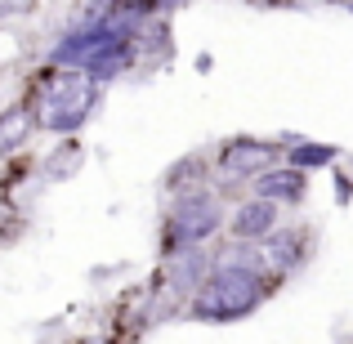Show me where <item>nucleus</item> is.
<instances>
[{
    "mask_svg": "<svg viewBox=\"0 0 353 344\" xmlns=\"http://www.w3.org/2000/svg\"><path fill=\"white\" fill-rule=\"evenodd\" d=\"M268 286H264V273L255 264H237L228 259L224 268L210 273V282L192 295V318L201 322H237V318H250V313L264 304Z\"/></svg>",
    "mask_w": 353,
    "mask_h": 344,
    "instance_id": "obj_1",
    "label": "nucleus"
},
{
    "mask_svg": "<svg viewBox=\"0 0 353 344\" xmlns=\"http://www.w3.org/2000/svg\"><path fill=\"white\" fill-rule=\"evenodd\" d=\"M94 90H99V81L90 77L85 68L59 72V77L45 85L41 108H36V121H41V130H50V134H72L81 121L94 112Z\"/></svg>",
    "mask_w": 353,
    "mask_h": 344,
    "instance_id": "obj_2",
    "label": "nucleus"
},
{
    "mask_svg": "<svg viewBox=\"0 0 353 344\" xmlns=\"http://www.w3.org/2000/svg\"><path fill=\"white\" fill-rule=\"evenodd\" d=\"M219 224H224V210L210 192H188V197L174 201L170 224H165V250H183V246H201Z\"/></svg>",
    "mask_w": 353,
    "mask_h": 344,
    "instance_id": "obj_3",
    "label": "nucleus"
},
{
    "mask_svg": "<svg viewBox=\"0 0 353 344\" xmlns=\"http://www.w3.org/2000/svg\"><path fill=\"white\" fill-rule=\"evenodd\" d=\"M130 27H134L130 14L99 18V23H81L68 41H59V50L50 54V63H59V68H81V63H90L99 50H108V45H117V41H130Z\"/></svg>",
    "mask_w": 353,
    "mask_h": 344,
    "instance_id": "obj_4",
    "label": "nucleus"
},
{
    "mask_svg": "<svg viewBox=\"0 0 353 344\" xmlns=\"http://www.w3.org/2000/svg\"><path fill=\"white\" fill-rule=\"evenodd\" d=\"M268 241H259L255 246V264L259 268H268V273H291V268H300V259H304V232H264Z\"/></svg>",
    "mask_w": 353,
    "mask_h": 344,
    "instance_id": "obj_5",
    "label": "nucleus"
},
{
    "mask_svg": "<svg viewBox=\"0 0 353 344\" xmlns=\"http://www.w3.org/2000/svg\"><path fill=\"white\" fill-rule=\"evenodd\" d=\"M277 161V148L273 143H259V139H233L219 156V170L224 174H259L264 165Z\"/></svg>",
    "mask_w": 353,
    "mask_h": 344,
    "instance_id": "obj_6",
    "label": "nucleus"
},
{
    "mask_svg": "<svg viewBox=\"0 0 353 344\" xmlns=\"http://www.w3.org/2000/svg\"><path fill=\"white\" fill-rule=\"evenodd\" d=\"M273 228H277V206L268 197H255V201H246V206H237V215H233L237 241H259Z\"/></svg>",
    "mask_w": 353,
    "mask_h": 344,
    "instance_id": "obj_7",
    "label": "nucleus"
},
{
    "mask_svg": "<svg viewBox=\"0 0 353 344\" xmlns=\"http://www.w3.org/2000/svg\"><path fill=\"white\" fill-rule=\"evenodd\" d=\"M255 188H259V197H268V201H277V206H295V201L304 197V174L295 170H273V165H264V170L255 174Z\"/></svg>",
    "mask_w": 353,
    "mask_h": 344,
    "instance_id": "obj_8",
    "label": "nucleus"
},
{
    "mask_svg": "<svg viewBox=\"0 0 353 344\" xmlns=\"http://www.w3.org/2000/svg\"><path fill=\"white\" fill-rule=\"evenodd\" d=\"M27 130H32V112H27V108H9V112H0V156L14 152V148L27 139Z\"/></svg>",
    "mask_w": 353,
    "mask_h": 344,
    "instance_id": "obj_9",
    "label": "nucleus"
},
{
    "mask_svg": "<svg viewBox=\"0 0 353 344\" xmlns=\"http://www.w3.org/2000/svg\"><path fill=\"white\" fill-rule=\"evenodd\" d=\"M336 156H340V148H331V143H295L291 148L295 170H318V165H331Z\"/></svg>",
    "mask_w": 353,
    "mask_h": 344,
    "instance_id": "obj_10",
    "label": "nucleus"
},
{
    "mask_svg": "<svg viewBox=\"0 0 353 344\" xmlns=\"http://www.w3.org/2000/svg\"><path fill=\"white\" fill-rule=\"evenodd\" d=\"M36 0H0V18H14V14H27Z\"/></svg>",
    "mask_w": 353,
    "mask_h": 344,
    "instance_id": "obj_11",
    "label": "nucleus"
},
{
    "mask_svg": "<svg viewBox=\"0 0 353 344\" xmlns=\"http://www.w3.org/2000/svg\"><path fill=\"white\" fill-rule=\"evenodd\" d=\"M174 5H188V0H130V9H174Z\"/></svg>",
    "mask_w": 353,
    "mask_h": 344,
    "instance_id": "obj_12",
    "label": "nucleus"
}]
</instances>
